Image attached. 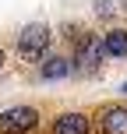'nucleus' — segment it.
Masks as SVG:
<instances>
[{
	"instance_id": "39448f33",
	"label": "nucleus",
	"mask_w": 127,
	"mask_h": 134,
	"mask_svg": "<svg viewBox=\"0 0 127 134\" xmlns=\"http://www.w3.org/2000/svg\"><path fill=\"white\" fill-rule=\"evenodd\" d=\"M53 134H88V116L85 113H64V116H57Z\"/></svg>"
},
{
	"instance_id": "20e7f679",
	"label": "nucleus",
	"mask_w": 127,
	"mask_h": 134,
	"mask_svg": "<svg viewBox=\"0 0 127 134\" xmlns=\"http://www.w3.org/2000/svg\"><path fill=\"white\" fill-rule=\"evenodd\" d=\"M95 124L102 134H127V106H102Z\"/></svg>"
},
{
	"instance_id": "423d86ee",
	"label": "nucleus",
	"mask_w": 127,
	"mask_h": 134,
	"mask_svg": "<svg viewBox=\"0 0 127 134\" xmlns=\"http://www.w3.org/2000/svg\"><path fill=\"white\" fill-rule=\"evenodd\" d=\"M67 74H71V60H67V57H49V60L39 67L42 81H60V78H67Z\"/></svg>"
},
{
	"instance_id": "0eeeda50",
	"label": "nucleus",
	"mask_w": 127,
	"mask_h": 134,
	"mask_svg": "<svg viewBox=\"0 0 127 134\" xmlns=\"http://www.w3.org/2000/svg\"><path fill=\"white\" fill-rule=\"evenodd\" d=\"M102 46H106L109 57H127V32H124V28L106 32V35H102Z\"/></svg>"
},
{
	"instance_id": "f257e3e1",
	"label": "nucleus",
	"mask_w": 127,
	"mask_h": 134,
	"mask_svg": "<svg viewBox=\"0 0 127 134\" xmlns=\"http://www.w3.org/2000/svg\"><path fill=\"white\" fill-rule=\"evenodd\" d=\"M46 49H49V28L46 25L32 21V25H25L18 32V53H21V60L35 64V60L46 57Z\"/></svg>"
},
{
	"instance_id": "1a4fd4ad",
	"label": "nucleus",
	"mask_w": 127,
	"mask_h": 134,
	"mask_svg": "<svg viewBox=\"0 0 127 134\" xmlns=\"http://www.w3.org/2000/svg\"><path fill=\"white\" fill-rule=\"evenodd\" d=\"M0 67H4V49H0Z\"/></svg>"
},
{
	"instance_id": "6e6552de",
	"label": "nucleus",
	"mask_w": 127,
	"mask_h": 134,
	"mask_svg": "<svg viewBox=\"0 0 127 134\" xmlns=\"http://www.w3.org/2000/svg\"><path fill=\"white\" fill-rule=\"evenodd\" d=\"M95 14H99V18H109V14H113V4H109V0H95Z\"/></svg>"
},
{
	"instance_id": "9d476101",
	"label": "nucleus",
	"mask_w": 127,
	"mask_h": 134,
	"mask_svg": "<svg viewBox=\"0 0 127 134\" xmlns=\"http://www.w3.org/2000/svg\"><path fill=\"white\" fill-rule=\"evenodd\" d=\"M124 92H127V85H124Z\"/></svg>"
},
{
	"instance_id": "7ed1b4c3",
	"label": "nucleus",
	"mask_w": 127,
	"mask_h": 134,
	"mask_svg": "<svg viewBox=\"0 0 127 134\" xmlns=\"http://www.w3.org/2000/svg\"><path fill=\"white\" fill-rule=\"evenodd\" d=\"M102 53H106V46H102L99 35H81V39H78V49H74V64H78V71H85V74L99 71Z\"/></svg>"
},
{
	"instance_id": "f03ea898",
	"label": "nucleus",
	"mask_w": 127,
	"mask_h": 134,
	"mask_svg": "<svg viewBox=\"0 0 127 134\" xmlns=\"http://www.w3.org/2000/svg\"><path fill=\"white\" fill-rule=\"evenodd\" d=\"M39 127V113L32 106H11L0 113V134H28Z\"/></svg>"
},
{
	"instance_id": "9b49d317",
	"label": "nucleus",
	"mask_w": 127,
	"mask_h": 134,
	"mask_svg": "<svg viewBox=\"0 0 127 134\" xmlns=\"http://www.w3.org/2000/svg\"><path fill=\"white\" fill-rule=\"evenodd\" d=\"M124 4H127V0H124Z\"/></svg>"
}]
</instances>
